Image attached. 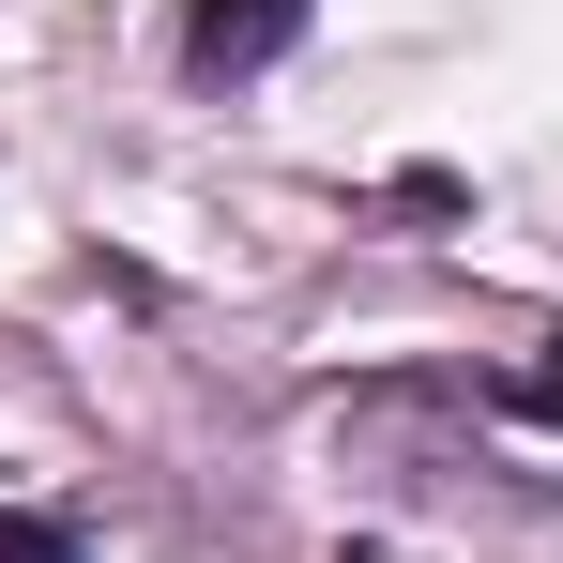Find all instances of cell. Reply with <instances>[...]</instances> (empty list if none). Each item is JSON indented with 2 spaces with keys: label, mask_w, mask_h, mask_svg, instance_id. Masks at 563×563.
Here are the masks:
<instances>
[{
  "label": "cell",
  "mask_w": 563,
  "mask_h": 563,
  "mask_svg": "<svg viewBox=\"0 0 563 563\" xmlns=\"http://www.w3.org/2000/svg\"><path fill=\"white\" fill-rule=\"evenodd\" d=\"M289 31H305V0H198L184 62L198 77H260V62H289Z\"/></svg>",
  "instance_id": "1"
},
{
  "label": "cell",
  "mask_w": 563,
  "mask_h": 563,
  "mask_svg": "<svg viewBox=\"0 0 563 563\" xmlns=\"http://www.w3.org/2000/svg\"><path fill=\"white\" fill-rule=\"evenodd\" d=\"M503 411H533V427H563V366H518V380H503Z\"/></svg>",
  "instance_id": "2"
},
{
  "label": "cell",
  "mask_w": 563,
  "mask_h": 563,
  "mask_svg": "<svg viewBox=\"0 0 563 563\" xmlns=\"http://www.w3.org/2000/svg\"><path fill=\"white\" fill-rule=\"evenodd\" d=\"M0 563H77V549H62L46 518H0Z\"/></svg>",
  "instance_id": "3"
}]
</instances>
